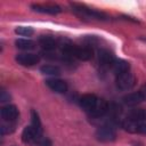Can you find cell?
Listing matches in <instances>:
<instances>
[{
    "instance_id": "e0dca14e",
    "label": "cell",
    "mask_w": 146,
    "mask_h": 146,
    "mask_svg": "<svg viewBox=\"0 0 146 146\" xmlns=\"http://www.w3.org/2000/svg\"><path fill=\"white\" fill-rule=\"evenodd\" d=\"M15 44H16V47L18 49L26 50V51L32 50V49L35 48V42L32 41V40H30V39H17L15 41Z\"/></svg>"
},
{
    "instance_id": "8992f818",
    "label": "cell",
    "mask_w": 146,
    "mask_h": 146,
    "mask_svg": "<svg viewBox=\"0 0 146 146\" xmlns=\"http://www.w3.org/2000/svg\"><path fill=\"white\" fill-rule=\"evenodd\" d=\"M115 82H116V87L120 90L127 91V90H130L131 88H133V86L136 84V78L133 76V74L131 72H127L123 74L116 75Z\"/></svg>"
},
{
    "instance_id": "7c38bea8",
    "label": "cell",
    "mask_w": 146,
    "mask_h": 146,
    "mask_svg": "<svg viewBox=\"0 0 146 146\" xmlns=\"http://www.w3.org/2000/svg\"><path fill=\"white\" fill-rule=\"evenodd\" d=\"M98 62L104 67H113L116 59L111 51H108L106 49H102L98 51Z\"/></svg>"
},
{
    "instance_id": "3957f363",
    "label": "cell",
    "mask_w": 146,
    "mask_h": 146,
    "mask_svg": "<svg viewBox=\"0 0 146 146\" xmlns=\"http://www.w3.org/2000/svg\"><path fill=\"white\" fill-rule=\"evenodd\" d=\"M66 56L75 57L80 60H89L92 57V50L89 47H78L75 44H64L62 48Z\"/></svg>"
},
{
    "instance_id": "44dd1931",
    "label": "cell",
    "mask_w": 146,
    "mask_h": 146,
    "mask_svg": "<svg viewBox=\"0 0 146 146\" xmlns=\"http://www.w3.org/2000/svg\"><path fill=\"white\" fill-rule=\"evenodd\" d=\"M0 100H1V102H7V100H9V95H7L5 90H1V96H0Z\"/></svg>"
},
{
    "instance_id": "9a60e30c",
    "label": "cell",
    "mask_w": 146,
    "mask_h": 146,
    "mask_svg": "<svg viewBox=\"0 0 146 146\" xmlns=\"http://www.w3.org/2000/svg\"><path fill=\"white\" fill-rule=\"evenodd\" d=\"M144 102L141 98V95L139 94V91H135V92H129L128 95H125L123 97V103L128 106H135L139 103Z\"/></svg>"
},
{
    "instance_id": "5bb4252c",
    "label": "cell",
    "mask_w": 146,
    "mask_h": 146,
    "mask_svg": "<svg viewBox=\"0 0 146 146\" xmlns=\"http://www.w3.org/2000/svg\"><path fill=\"white\" fill-rule=\"evenodd\" d=\"M39 44L42 47V49H44L46 51H50L54 50L57 46L55 39L50 35H41L39 38Z\"/></svg>"
},
{
    "instance_id": "30bf717a",
    "label": "cell",
    "mask_w": 146,
    "mask_h": 146,
    "mask_svg": "<svg viewBox=\"0 0 146 146\" xmlns=\"http://www.w3.org/2000/svg\"><path fill=\"white\" fill-rule=\"evenodd\" d=\"M46 84L48 86L49 89H51L52 91L57 92V94H64L67 91V83L62 80V79H57V78H51L46 80Z\"/></svg>"
},
{
    "instance_id": "8fae6325",
    "label": "cell",
    "mask_w": 146,
    "mask_h": 146,
    "mask_svg": "<svg viewBox=\"0 0 146 146\" xmlns=\"http://www.w3.org/2000/svg\"><path fill=\"white\" fill-rule=\"evenodd\" d=\"M31 8L34 11L38 13H42V14H49V15H56L62 13V8L58 5H54V3H47V5H32Z\"/></svg>"
},
{
    "instance_id": "d6986e66",
    "label": "cell",
    "mask_w": 146,
    "mask_h": 146,
    "mask_svg": "<svg viewBox=\"0 0 146 146\" xmlns=\"http://www.w3.org/2000/svg\"><path fill=\"white\" fill-rule=\"evenodd\" d=\"M15 32H16V34L22 35V36H31L34 33L33 29L30 27V26H18L15 30Z\"/></svg>"
},
{
    "instance_id": "52a82bcc",
    "label": "cell",
    "mask_w": 146,
    "mask_h": 146,
    "mask_svg": "<svg viewBox=\"0 0 146 146\" xmlns=\"http://www.w3.org/2000/svg\"><path fill=\"white\" fill-rule=\"evenodd\" d=\"M121 125L125 131L130 133L146 135V122H136V121H130L125 119Z\"/></svg>"
},
{
    "instance_id": "2e32d148",
    "label": "cell",
    "mask_w": 146,
    "mask_h": 146,
    "mask_svg": "<svg viewBox=\"0 0 146 146\" xmlns=\"http://www.w3.org/2000/svg\"><path fill=\"white\" fill-rule=\"evenodd\" d=\"M113 70H114V73L115 75H119V74H123V73H127V72H130V65L128 62L123 60V59H116V62L114 63L113 65Z\"/></svg>"
},
{
    "instance_id": "ac0fdd59",
    "label": "cell",
    "mask_w": 146,
    "mask_h": 146,
    "mask_svg": "<svg viewBox=\"0 0 146 146\" xmlns=\"http://www.w3.org/2000/svg\"><path fill=\"white\" fill-rule=\"evenodd\" d=\"M40 71L43 74H47V75H59L60 74V68L56 65H50V64L41 66Z\"/></svg>"
},
{
    "instance_id": "9c48e42d",
    "label": "cell",
    "mask_w": 146,
    "mask_h": 146,
    "mask_svg": "<svg viewBox=\"0 0 146 146\" xmlns=\"http://www.w3.org/2000/svg\"><path fill=\"white\" fill-rule=\"evenodd\" d=\"M0 114H1V117L6 121V122H14L18 119V110L15 105H5L1 107V111H0Z\"/></svg>"
},
{
    "instance_id": "5b68a950",
    "label": "cell",
    "mask_w": 146,
    "mask_h": 146,
    "mask_svg": "<svg viewBox=\"0 0 146 146\" xmlns=\"http://www.w3.org/2000/svg\"><path fill=\"white\" fill-rule=\"evenodd\" d=\"M96 137L99 141L103 143H110L115 140L116 138V131L115 128L112 124H104L102 127H99L96 131Z\"/></svg>"
},
{
    "instance_id": "4fadbf2b",
    "label": "cell",
    "mask_w": 146,
    "mask_h": 146,
    "mask_svg": "<svg viewBox=\"0 0 146 146\" xmlns=\"http://www.w3.org/2000/svg\"><path fill=\"white\" fill-rule=\"evenodd\" d=\"M127 120L136 121V122H145L146 121V110L144 108H133L127 115Z\"/></svg>"
},
{
    "instance_id": "ba28073f",
    "label": "cell",
    "mask_w": 146,
    "mask_h": 146,
    "mask_svg": "<svg viewBox=\"0 0 146 146\" xmlns=\"http://www.w3.org/2000/svg\"><path fill=\"white\" fill-rule=\"evenodd\" d=\"M16 62L23 66H33L40 62V56L33 52H21L17 54Z\"/></svg>"
},
{
    "instance_id": "6da1fadb",
    "label": "cell",
    "mask_w": 146,
    "mask_h": 146,
    "mask_svg": "<svg viewBox=\"0 0 146 146\" xmlns=\"http://www.w3.org/2000/svg\"><path fill=\"white\" fill-rule=\"evenodd\" d=\"M80 106L92 117H102L110 111V105L94 94H86L79 99Z\"/></svg>"
},
{
    "instance_id": "ffe728a7",
    "label": "cell",
    "mask_w": 146,
    "mask_h": 146,
    "mask_svg": "<svg viewBox=\"0 0 146 146\" xmlns=\"http://www.w3.org/2000/svg\"><path fill=\"white\" fill-rule=\"evenodd\" d=\"M138 91H139V94L141 95V98H143V100L145 102V100H146V83H144V84L140 87V89H139Z\"/></svg>"
},
{
    "instance_id": "277c9868",
    "label": "cell",
    "mask_w": 146,
    "mask_h": 146,
    "mask_svg": "<svg viewBox=\"0 0 146 146\" xmlns=\"http://www.w3.org/2000/svg\"><path fill=\"white\" fill-rule=\"evenodd\" d=\"M72 8L74 11H76L78 14L80 15H83V16H87V17H90V18H96V19H106L107 18V15L102 13V11H98V10H95V9H91L84 5H81V3H71Z\"/></svg>"
},
{
    "instance_id": "7a4b0ae2",
    "label": "cell",
    "mask_w": 146,
    "mask_h": 146,
    "mask_svg": "<svg viewBox=\"0 0 146 146\" xmlns=\"http://www.w3.org/2000/svg\"><path fill=\"white\" fill-rule=\"evenodd\" d=\"M41 121L35 111L31 112V124L25 127L22 132V140L25 144L36 143L41 139Z\"/></svg>"
}]
</instances>
